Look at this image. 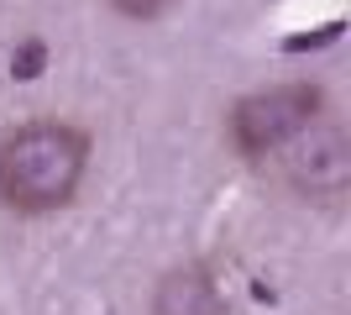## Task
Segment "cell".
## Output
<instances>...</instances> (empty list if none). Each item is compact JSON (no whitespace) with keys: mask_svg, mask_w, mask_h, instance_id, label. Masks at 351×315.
Segmentation results:
<instances>
[{"mask_svg":"<svg viewBox=\"0 0 351 315\" xmlns=\"http://www.w3.org/2000/svg\"><path fill=\"white\" fill-rule=\"evenodd\" d=\"M89 137L69 121H32L0 142V200L16 215H47L79 195Z\"/></svg>","mask_w":351,"mask_h":315,"instance_id":"obj_1","label":"cell"},{"mask_svg":"<svg viewBox=\"0 0 351 315\" xmlns=\"http://www.w3.org/2000/svg\"><path fill=\"white\" fill-rule=\"evenodd\" d=\"M315 116H325V95L315 84H278V90L236 100L226 132H231V148L241 158H267V152L289 148Z\"/></svg>","mask_w":351,"mask_h":315,"instance_id":"obj_2","label":"cell"},{"mask_svg":"<svg viewBox=\"0 0 351 315\" xmlns=\"http://www.w3.org/2000/svg\"><path fill=\"white\" fill-rule=\"evenodd\" d=\"M283 152V179L304 200H341L351 184V142L330 116H315Z\"/></svg>","mask_w":351,"mask_h":315,"instance_id":"obj_3","label":"cell"},{"mask_svg":"<svg viewBox=\"0 0 351 315\" xmlns=\"http://www.w3.org/2000/svg\"><path fill=\"white\" fill-rule=\"evenodd\" d=\"M152 315H226L220 305V289L199 263H184V268H168L152 289Z\"/></svg>","mask_w":351,"mask_h":315,"instance_id":"obj_4","label":"cell"},{"mask_svg":"<svg viewBox=\"0 0 351 315\" xmlns=\"http://www.w3.org/2000/svg\"><path fill=\"white\" fill-rule=\"evenodd\" d=\"M43 69H47V43L43 37H27V43L11 53V74L16 79H37Z\"/></svg>","mask_w":351,"mask_h":315,"instance_id":"obj_5","label":"cell"},{"mask_svg":"<svg viewBox=\"0 0 351 315\" xmlns=\"http://www.w3.org/2000/svg\"><path fill=\"white\" fill-rule=\"evenodd\" d=\"M121 16H132V21H158V16H168L178 5V0H110Z\"/></svg>","mask_w":351,"mask_h":315,"instance_id":"obj_6","label":"cell"},{"mask_svg":"<svg viewBox=\"0 0 351 315\" xmlns=\"http://www.w3.org/2000/svg\"><path fill=\"white\" fill-rule=\"evenodd\" d=\"M341 27H346V21H325V27L304 32V37H289V43H283V53H304V47H325V43H336Z\"/></svg>","mask_w":351,"mask_h":315,"instance_id":"obj_7","label":"cell"}]
</instances>
